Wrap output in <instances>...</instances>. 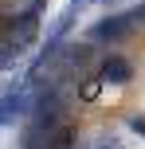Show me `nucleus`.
Listing matches in <instances>:
<instances>
[{
  "instance_id": "f257e3e1",
  "label": "nucleus",
  "mask_w": 145,
  "mask_h": 149,
  "mask_svg": "<svg viewBox=\"0 0 145 149\" xmlns=\"http://www.w3.org/2000/svg\"><path fill=\"white\" fill-rule=\"evenodd\" d=\"M133 31H137L133 12H122V16H110V20H98L90 28V39L94 43H118V39H130Z\"/></svg>"
},
{
  "instance_id": "f03ea898",
  "label": "nucleus",
  "mask_w": 145,
  "mask_h": 149,
  "mask_svg": "<svg viewBox=\"0 0 145 149\" xmlns=\"http://www.w3.org/2000/svg\"><path fill=\"white\" fill-rule=\"evenodd\" d=\"M130 79H133V63L122 59V55H110V59L98 67V82L102 86H126Z\"/></svg>"
},
{
  "instance_id": "7ed1b4c3",
  "label": "nucleus",
  "mask_w": 145,
  "mask_h": 149,
  "mask_svg": "<svg viewBox=\"0 0 145 149\" xmlns=\"http://www.w3.org/2000/svg\"><path fill=\"white\" fill-rule=\"evenodd\" d=\"M24 51H28V43H24V39H16V36H8L4 43H0V71H8Z\"/></svg>"
},
{
  "instance_id": "20e7f679",
  "label": "nucleus",
  "mask_w": 145,
  "mask_h": 149,
  "mask_svg": "<svg viewBox=\"0 0 145 149\" xmlns=\"http://www.w3.org/2000/svg\"><path fill=\"white\" fill-rule=\"evenodd\" d=\"M86 149H130L126 141H118V137H98V141H90Z\"/></svg>"
},
{
  "instance_id": "39448f33",
  "label": "nucleus",
  "mask_w": 145,
  "mask_h": 149,
  "mask_svg": "<svg viewBox=\"0 0 145 149\" xmlns=\"http://www.w3.org/2000/svg\"><path fill=\"white\" fill-rule=\"evenodd\" d=\"M98 86H102L98 79H94V82H86V86H83V98H94V94H98Z\"/></svg>"
},
{
  "instance_id": "423d86ee",
  "label": "nucleus",
  "mask_w": 145,
  "mask_h": 149,
  "mask_svg": "<svg viewBox=\"0 0 145 149\" xmlns=\"http://www.w3.org/2000/svg\"><path fill=\"white\" fill-rule=\"evenodd\" d=\"M130 130H133V134H141V137H145V118H130Z\"/></svg>"
},
{
  "instance_id": "0eeeda50",
  "label": "nucleus",
  "mask_w": 145,
  "mask_h": 149,
  "mask_svg": "<svg viewBox=\"0 0 145 149\" xmlns=\"http://www.w3.org/2000/svg\"><path fill=\"white\" fill-rule=\"evenodd\" d=\"M133 20H137V24H141V20H145V8H137V12H133Z\"/></svg>"
},
{
  "instance_id": "6e6552de",
  "label": "nucleus",
  "mask_w": 145,
  "mask_h": 149,
  "mask_svg": "<svg viewBox=\"0 0 145 149\" xmlns=\"http://www.w3.org/2000/svg\"><path fill=\"white\" fill-rule=\"evenodd\" d=\"M106 4H114V0H106Z\"/></svg>"
}]
</instances>
